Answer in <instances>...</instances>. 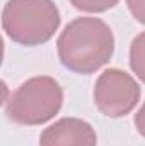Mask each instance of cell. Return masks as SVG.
Wrapping results in <instances>:
<instances>
[{
  "label": "cell",
  "instance_id": "cell-1",
  "mask_svg": "<svg viewBox=\"0 0 145 146\" xmlns=\"http://www.w3.org/2000/svg\"><path fill=\"white\" fill-rule=\"evenodd\" d=\"M56 51L60 63L67 70L91 75L113 58L114 36L103 19L79 17L68 22L58 36Z\"/></svg>",
  "mask_w": 145,
  "mask_h": 146
},
{
  "label": "cell",
  "instance_id": "cell-2",
  "mask_svg": "<svg viewBox=\"0 0 145 146\" xmlns=\"http://www.w3.org/2000/svg\"><path fill=\"white\" fill-rule=\"evenodd\" d=\"M60 22V10L53 0H9L2 12L3 33L22 46L48 42Z\"/></svg>",
  "mask_w": 145,
  "mask_h": 146
},
{
  "label": "cell",
  "instance_id": "cell-3",
  "mask_svg": "<svg viewBox=\"0 0 145 146\" xmlns=\"http://www.w3.org/2000/svg\"><path fill=\"white\" fill-rule=\"evenodd\" d=\"M63 106L60 83L46 75L26 80L7 100L5 114L22 126H39L51 121Z\"/></svg>",
  "mask_w": 145,
  "mask_h": 146
},
{
  "label": "cell",
  "instance_id": "cell-4",
  "mask_svg": "<svg viewBox=\"0 0 145 146\" xmlns=\"http://www.w3.org/2000/svg\"><path fill=\"white\" fill-rule=\"evenodd\" d=\"M140 95L142 90L137 80L119 68H109L101 73L92 92L97 110L111 119L130 114L138 104Z\"/></svg>",
  "mask_w": 145,
  "mask_h": 146
},
{
  "label": "cell",
  "instance_id": "cell-5",
  "mask_svg": "<svg viewBox=\"0 0 145 146\" xmlns=\"http://www.w3.org/2000/svg\"><path fill=\"white\" fill-rule=\"evenodd\" d=\"M39 146H97V134L87 121L62 117L41 133Z\"/></svg>",
  "mask_w": 145,
  "mask_h": 146
},
{
  "label": "cell",
  "instance_id": "cell-6",
  "mask_svg": "<svg viewBox=\"0 0 145 146\" xmlns=\"http://www.w3.org/2000/svg\"><path fill=\"white\" fill-rule=\"evenodd\" d=\"M130 68L145 83V31L133 37L130 44Z\"/></svg>",
  "mask_w": 145,
  "mask_h": 146
},
{
  "label": "cell",
  "instance_id": "cell-7",
  "mask_svg": "<svg viewBox=\"0 0 145 146\" xmlns=\"http://www.w3.org/2000/svg\"><path fill=\"white\" fill-rule=\"evenodd\" d=\"M119 0H70L73 7L82 12H91V14H99L106 12L109 9L116 7Z\"/></svg>",
  "mask_w": 145,
  "mask_h": 146
},
{
  "label": "cell",
  "instance_id": "cell-8",
  "mask_svg": "<svg viewBox=\"0 0 145 146\" xmlns=\"http://www.w3.org/2000/svg\"><path fill=\"white\" fill-rule=\"evenodd\" d=\"M126 5L133 19L145 26V0H126Z\"/></svg>",
  "mask_w": 145,
  "mask_h": 146
},
{
  "label": "cell",
  "instance_id": "cell-9",
  "mask_svg": "<svg viewBox=\"0 0 145 146\" xmlns=\"http://www.w3.org/2000/svg\"><path fill=\"white\" fill-rule=\"evenodd\" d=\"M133 122H135V127H137V131L142 134L145 138V102L144 106L138 109V112L135 114V119H133Z\"/></svg>",
  "mask_w": 145,
  "mask_h": 146
}]
</instances>
